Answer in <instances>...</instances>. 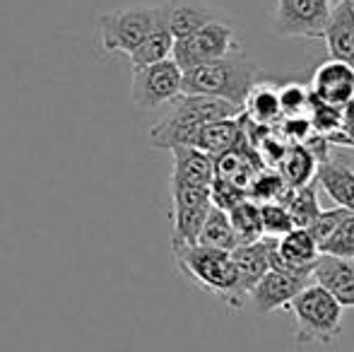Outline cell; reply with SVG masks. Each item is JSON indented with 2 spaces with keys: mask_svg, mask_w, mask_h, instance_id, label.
Segmentation results:
<instances>
[{
  "mask_svg": "<svg viewBox=\"0 0 354 352\" xmlns=\"http://www.w3.org/2000/svg\"><path fill=\"white\" fill-rule=\"evenodd\" d=\"M214 19H222V15L217 10L207 8V5H201L196 0H169L167 24L176 41L193 37V34L201 32L205 24L214 22Z\"/></svg>",
  "mask_w": 354,
  "mask_h": 352,
  "instance_id": "cell-16",
  "label": "cell"
},
{
  "mask_svg": "<svg viewBox=\"0 0 354 352\" xmlns=\"http://www.w3.org/2000/svg\"><path fill=\"white\" fill-rule=\"evenodd\" d=\"M261 210H263V232L270 239H282L284 234L297 230L284 203H268V205H261Z\"/></svg>",
  "mask_w": 354,
  "mask_h": 352,
  "instance_id": "cell-27",
  "label": "cell"
},
{
  "mask_svg": "<svg viewBox=\"0 0 354 352\" xmlns=\"http://www.w3.org/2000/svg\"><path fill=\"white\" fill-rule=\"evenodd\" d=\"M268 239V254H270V270H284L294 275L313 277V266L321 259L318 241L308 230H292L282 239Z\"/></svg>",
  "mask_w": 354,
  "mask_h": 352,
  "instance_id": "cell-9",
  "label": "cell"
},
{
  "mask_svg": "<svg viewBox=\"0 0 354 352\" xmlns=\"http://www.w3.org/2000/svg\"><path fill=\"white\" fill-rule=\"evenodd\" d=\"M313 282V277L294 275L284 270H268L266 277L251 290V304L256 314L268 316L277 309H289L294 299Z\"/></svg>",
  "mask_w": 354,
  "mask_h": 352,
  "instance_id": "cell-10",
  "label": "cell"
},
{
  "mask_svg": "<svg viewBox=\"0 0 354 352\" xmlns=\"http://www.w3.org/2000/svg\"><path fill=\"white\" fill-rule=\"evenodd\" d=\"M277 172H280L284 176V181L292 188H301L316 181L318 160H316V155L308 150L306 142H292V145L287 147V152H284Z\"/></svg>",
  "mask_w": 354,
  "mask_h": 352,
  "instance_id": "cell-20",
  "label": "cell"
},
{
  "mask_svg": "<svg viewBox=\"0 0 354 352\" xmlns=\"http://www.w3.org/2000/svg\"><path fill=\"white\" fill-rule=\"evenodd\" d=\"M174 48H176V39H174L169 24L164 22L128 56V61H131V68H147L174 58Z\"/></svg>",
  "mask_w": 354,
  "mask_h": 352,
  "instance_id": "cell-21",
  "label": "cell"
},
{
  "mask_svg": "<svg viewBox=\"0 0 354 352\" xmlns=\"http://www.w3.org/2000/svg\"><path fill=\"white\" fill-rule=\"evenodd\" d=\"M316 183L330 196L337 207L354 212V169L340 157H328L318 165Z\"/></svg>",
  "mask_w": 354,
  "mask_h": 352,
  "instance_id": "cell-15",
  "label": "cell"
},
{
  "mask_svg": "<svg viewBox=\"0 0 354 352\" xmlns=\"http://www.w3.org/2000/svg\"><path fill=\"white\" fill-rule=\"evenodd\" d=\"M178 272L198 290L222 299L229 309H243L246 295L241 292L239 268L234 263L232 251L212 249V246H188L171 251Z\"/></svg>",
  "mask_w": 354,
  "mask_h": 352,
  "instance_id": "cell-2",
  "label": "cell"
},
{
  "mask_svg": "<svg viewBox=\"0 0 354 352\" xmlns=\"http://www.w3.org/2000/svg\"><path fill=\"white\" fill-rule=\"evenodd\" d=\"M323 256L354 261V212L342 220V225L321 244Z\"/></svg>",
  "mask_w": 354,
  "mask_h": 352,
  "instance_id": "cell-26",
  "label": "cell"
},
{
  "mask_svg": "<svg viewBox=\"0 0 354 352\" xmlns=\"http://www.w3.org/2000/svg\"><path fill=\"white\" fill-rule=\"evenodd\" d=\"M316 186L318 183L313 181V183H308V186L292 188L287 201H284V205H287L289 215H292V220H294V227H299V230H308V227L316 222V217L321 215Z\"/></svg>",
  "mask_w": 354,
  "mask_h": 352,
  "instance_id": "cell-24",
  "label": "cell"
},
{
  "mask_svg": "<svg viewBox=\"0 0 354 352\" xmlns=\"http://www.w3.org/2000/svg\"><path fill=\"white\" fill-rule=\"evenodd\" d=\"M342 309L345 306L318 282H311L297 299L289 304L294 319V345H330L342 333Z\"/></svg>",
  "mask_w": 354,
  "mask_h": 352,
  "instance_id": "cell-5",
  "label": "cell"
},
{
  "mask_svg": "<svg viewBox=\"0 0 354 352\" xmlns=\"http://www.w3.org/2000/svg\"><path fill=\"white\" fill-rule=\"evenodd\" d=\"M198 244L203 246H212V249H222V251H234L239 246L236 232H234L232 217H229L227 210H219V207L212 205L210 215L205 220V227H203V234Z\"/></svg>",
  "mask_w": 354,
  "mask_h": 352,
  "instance_id": "cell-23",
  "label": "cell"
},
{
  "mask_svg": "<svg viewBox=\"0 0 354 352\" xmlns=\"http://www.w3.org/2000/svg\"><path fill=\"white\" fill-rule=\"evenodd\" d=\"M183 94V68L174 58L131 71V102L142 111L174 104Z\"/></svg>",
  "mask_w": 354,
  "mask_h": 352,
  "instance_id": "cell-7",
  "label": "cell"
},
{
  "mask_svg": "<svg viewBox=\"0 0 354 352\" xmlns=\"http://www.w3.org/2000/svg\"><path fill=\"white\" fill-rule=\"evenodd\" d=\"M241 116V109L217 97L205 94H181L174 104H169L167 113L149 128V145L157 150L174 147H193L198 140V133L214 121Z\"/></svg>",
  "mask_w": 354,
  "mask_h": 352,
  "instance_id": "cell-1",
  "label": "cell"
},
{
  "mask_svg": "<svg viewBox=\"0 0 354 352\" xmlns=\"http://www.w3.org/2000/svg\"><path fill=\"white\" fill-rule=\"evenodd\" d=\"M229 217H232L239 246L256 244V241L266 239V232H263V210L256 201H251V198L241 201L236 207L229 210Z\"/></svg>",
  "mask_w": 354,
  "mask_h": 352,
  "instance_id": "cell-22",
  "label": "cell"
},
{
  "mask_svg": "<svg viewBox=\"0 0 354 352\" xmlns=\"http://www.w3.org/2000/svg\"><path fill=\"white\" fill-rule=\"evenodd\" d=\"M330 12V0H277L272 27L280 37L323 39Z\"/></svg>",
  "mask_w": 354,
  "mask_h": 352,
  "instance_id": "cell-8",
  "label": "cell"
},
{
  "mask_svg": "<svg viewBox=\"0 0 354 352\" xmlns=\"http://www.w3.org/2000/svg\"><path fill=\"white\" fill-rule=\"evenodd\" d=\"M243 116L251 123L263 128H272L282 121V104H280V89L270 82H256L251 89L246 104H243Z\"/></svg>",
  "mask_w": 354,
  "mask_h": 352,
  "instance_id": "cell-19",
  "label": "cell"
},
{
  "mask_svg": "<svg viewBox=\"0 0 354 352\" xmlns=\"http://www.w3.org/2000/svg\"><path fill=\"white\" fill-rule=\"evenodd\" d=\"M243 53V37L227 17L214 19V22L205 24L201 32L193 37L176 41L174 48V61L188 71V68L203 66V63L222 61V58L236 56Z\"/></svg>",
  "mask_w": 354,
  "mask_h": 352,
  "instance_id": "cell-6",
  "label": "cell"
},
{
  "mask_svg": "<svg viewBox=\"0 0 354 352\" xmlns=\"http://www.w3.org/2000/svg\"><path fill=\"white\" fill-rule=\"evenodd\" d=\"M347 215H352L350 210H345V207H333V210H321V215L316 217V222H313L311 227H308V232L313 234V239L318 241V249H321V244L328 239V237L333 234V232L337 230V227L342 225V220H345Z\"/></svg>",
  "mask_w": 354,
  "mask_h": 352,
  "instance_id": "cell-29",
  "label": "cell"
},
{
  "mask_svg": "<svg viewBox=\"0 0 354 352\" xmlns=\"http://www.w3.org/2000/svg\"><path fill=\"white\" fill-rule=\"evenodd\" d=\"M171 183L212 188L217 178V160L198 147H174Z\"/></svg>",
  "mask_w": 354,
  "mask_h": 352,
  "instance_id": "cell-12",
  "label": "cell"
},
{
  "mask_svg": "<svg viewBox=\"0 0 354 352\" xmlns=\"http://www.w3.org/2000/svg\"><path fill=\"white\" fill-rule=\"evenodd\" d=\"M311 99V89L299 85V82H287L284 87H280L282 116H308Z\"/></svg>",
  "mask_w": 354,
  "mask_h": 352,
  "instance_id": "cell-28",
  "label": "cell"
},
{
  "mask_svg": "<svg viewBox=\"0 0 354 352\" xmlns=\"http://www.w3.org/2000/svg\"><path fill=\"white\" fill-rule=\"evenodd\" d=\"M311 97L328 106L345 109L354 99V68L345 61L328 58L313 71Z\"/></svg>",
  "mask_w": 354,
  "mask_h": 352,
  "instance_id": "cell-11",
  "label": "cell"
},
{
  "mask_svg": "<svg viewBox=\"0 0 354 352\" xmlns=\"http://www.w3.org/2000/svg\"><path fill=\"white\" fill-rule=\"evenodd\" d=\"M169 17V0L142 5H121L97 15V48L102 56H131Z\"/></svg>",
  "mask_w": 354,
  "mask_h": 352,
  "instance_id": "cell-3",
  "label": "cell"
},
{
  "mask_svg": "<svg viewBox=\"0 0 354 352\" xmlns=\"http://www.w3.org/2000/svg\"><path fill=\"white\" fill-rule=\"evenodd\" d=\"M313 282L326 287L345 309H354V261L321 254L313 266Z\"/></svg>",
  "mask_w": 354,
  "mask_h": 352,
  "instance_id": "cell-13",
  "label": "cell"
},
{
  "mask_svg": "<svg viewBox=\"0 0 354 352\" xmlns=\"http://www.w3.org/2000/svg\"><path fill=\"white\" fill-rule=\"evenodd\" d=\"M289 191H292V186L284 181V176L280 174V172L266 167V169L256 176V181L251 183V188H248V198L256 201L258 205H268V203H284L289 196Z\"/></svg>",
  "mask_w": 354,
  "mask_h": 352,
  "instance_id": "cell-25",
  "label": "cell"
},
{
  "mask_svg": "<svg viewBox=\"0 0 354 352\" xmlns=\"http://www.w3.org/2000/svg\"><path fill=\"white\" fill-rule=\"evenodd\" d=\"M256 82L258 66L246 56V51L183 71V94L217 97L239 106L241 111Z\"/></svg>",
  "mask_w": 354,
  "mask_h": 352,
  "instance_id": "cell-4",
  "label": "cell"
},
{
  "mask_svg": "<svg viewBox=\"0 0 354 352\" xmlns=\"http://www.w3.org/2000/svg\"><path fill=\"white\" fill-rule=\"evenodd\" d=\"M234 263L239 268V280H241V292L246 299L251 297V290L266 277L270 270V254H268V239H261L256 244H241L232 251Z\"/></svg>",
  "mask_w": 354,
  "mask_h": 352,
  "instance_id": "cell-17",
  "label": "cell"
},
{
  "mask_svg": "<svg viewBox=\"0 0 354 352\" xmlns=\"http://www.w3.org/2000/svg\"><path fill=\"white\" fill-rule=\"evenodd\" d=\"M350 3H352V8H354V0H350Z\"/></svg>",
  "mask_w": 354,
  "mask_h": 352,
  "instance_id": "cell-30",
  "label": "cell"
},
{
  "mask_svg": "<svg viewBox=\"0 0 354 352\" xmlns=\"http://www.w3.org/2000/svg\"><path fill=\"white\" fill-rule=\"evenodd\" d=\"M243 118H224V121L207 123L201 133H198V140L193 147L207 152L214 160H219L222 155H227L229 150L239 145V140L243 138Z\"/></svg>",
  "mask_w": 354,
  "mask_h": 352,
  "instance_id": "cell-18",
  "label": "cell"
},
{
  "mask_svg": "<svg viewBox=\"0 0 354 352\" xmlns=\"http://www.w3.org/2000/svg\"><path fill=\"white\" fill-rule=\"evenodd\" d=\"M323 39L330 58L345 61L354 68V8L350 0H337L333 5L330 22Z\"/></svg>",
  "mask_w": 354,
  "mask_h": 352,
  "instance_id": "cell-14",
  "label": "cell"
}]
</instances>
